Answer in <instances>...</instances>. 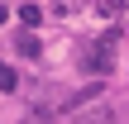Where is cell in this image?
Segmentation results:
<instances>
[{
  "instance_id": "obj_4",
  "label": "cell",
  "mask_w": 129,
  "mask_h": 124,
  "mask_svg": "<svg viewBox=\"0 0 129 124\" xmlns=\"http://www.w3.org/2000/svg\"><path fill=\"white\" fill-rule=\"evenodd\" d=\"M14 86H19V76H14V67H5V62H0V91H14Z\"/></svg>"
},
{
  "instance_id": "obj_1",
  "label": "cell",
  "mask_w": 129,
  "mask_h": 124,
  "mask_svg": "<svg viewBox=\"0 0 129 124\" xmlns=\"http://www.w3.org/2000/svg\"><path fill=\"white\" fill-rule=\"evenodd\" d=\"M72 124H115V115H110V105H101V100H96L86 115H72Z\"/></svg>"
},
{
  "instance_id": "obj_2",
  "label": "cell",
  "mask_w": 129,
  "mask_h": 124,
  "mask_svg": "<svg viewBox=\"0 0 129 124\" xmlns=\"http://www.w3.org/2000/svg\"><path fill=\"white\" fill-rule=\"evenodd\" d=\"M19 19H24V24H29V29H34V24H38V19H43V10H38V5H34V0H24V5H19Z\"/></svg>"
},
{
  "instance_id": "obj_3",
  "label": "cell",
  "mask_w": 129,
  "mask_h": 124,
  "mask_svg": "<svg viewBox=\"0 0 129 124\" xmlns=\"http://www.w3.org/2000/svg\"><path fill=\"white\" fill-rule=\"evenodd\" d=\"M14 48H19L24 57H38V38H34V33H19V38H14Z\"/></svg>"
}]
</instances>
